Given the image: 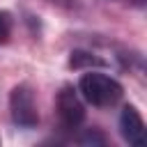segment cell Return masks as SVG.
Returning <instances> with one entry per match:
<instances>
[{"mask_svg": "<svg viewBox=\"0 0 147 147\" xmlns=\"http://www.w3.org/2000/svg\"><path fill=\"white\" fill-rule=\"evenodd\" d=\"M11 37V14L0 11V44H7Z\"/></svg>", "mask_w": 147, "mask_h": 147, "instance_id": "6", "label": "cell"}, {"mask_svg": "<svg viewBox=\"0 0 147 147\" xmlns=\"http://www.w3.org/2000/svg\"><path fill=\"white\" fill-rule=\"evenodd\" d=\"M69 67L74 69H92V67H106V62L101 57H96L94 53H87V51H74L71 57H69Z\"/></svg>", "mask_w": 147, "mask_h": 147, "instance_id": "5", "label": "cell"}, {"mask_svg": "<svg viewBox=\"0 0 147 147\" xmlns=\"http://www.w3.org/2000/svg\"><path fill=\"white\" fill-rule=\"evenodd\" d=\"M57 117L64 131H76L85 119V106L74 85H64L57 92Z\"/></svg>", "mask_w": 147, "mask_h": 147, "instance_id": "3", "label": "cell"}, {"mask_svg": "<svg viewBox=\"0 0 147 147\" xmlns=\"http://www.w3.org/2000/svg\"><path fill=\"white\" fill-rule=\"evenodd\" d=\"M78 94H80L83 101H87L96 108H108V106H115L122 99L124 87L117 78L101 74L96 69H87L78 78Z\"/></svg>", "mask_w": 147, "mask_h": 147, "instance_id": "1", "label": "cell"}, {"mask_svg": "<svg viewBox=\"0 0 147 147\" xmlns=\"http://www.w3.org/2000/svg\"><path fill=\"white\" fill-rule=\"evenodd\" d=\"M9 115H11V122L23 129H32L39 124V113H37V103L30 85L21 83L9 92Z\"/></svg>", "mask_w": 147, "mask_h": 147, "instance_id": "2", "label": "cell"}, {"mask_svg": "<svg viewBox=\"0 0 147 147\" xmlns=\"http://www.w3.org/2000/svg\"><path fill=\"white\" fill-rule=\"evenodd\" d=\"M78 142H80V145H103L106 138H103L96 129H85V133L78 136Z\"/></svg>", "mask_w": 147, "mask_h": 147, "instance_id": "7", "label": "cell"}, {"mask_svg": "<svg viewBox=\"0 0 147 147\" xmlns=\"http://www.w3.org/2000/svg\"><path fill=\"white\" fill-rule=\"evenodd\" d=\"M119 133L131 147L145 145V122H142V115L138 113V108L131 103H126L119 113Z\"/></svg>", "mask_w": 147, "mask_h": 147, "instance_id": "4", "label": "cell"}]
</instances>
